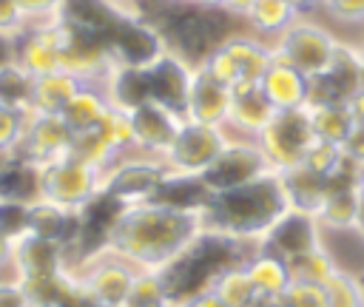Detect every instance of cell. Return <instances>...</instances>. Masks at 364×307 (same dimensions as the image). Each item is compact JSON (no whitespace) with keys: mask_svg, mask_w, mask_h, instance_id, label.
<instances>
[{"mask_svg":"<svg viewBox=\"0 0 364 307\" xmlns=\"http://www.w3.org/2000/svg\"><path fill=\"white\" fill-rule=\"evenodd\" d=\"M11 264H14V239H9V236L0 233V276L14 273Z\"/></svg>","mask_w":364,"mask_h":307,"instance_id":"cell-44","label":"cell"},{"mask_svg":"<svg viewBox=\"0 0 364 307\" xmlns=\"http://www.w3.org/2000/svg\"><path fill=\"white\" fill-rule=\"evenodd\" d=\"M233 91L225 88L219 80H213L202 65L193 68V80L185 99V119L188 122H205V125H228Z\"/></svg>","mask_w":364,"mask_h":307,"instance_id":"cell-17","label":"cell"},{"mask_svg":"<svg viewBox=\"0 0 364 307\" xmlns=\"http://www.w3.org/2000/svg\"><path fill=\"white\" fill-rule=\"evenodd\" d=\"M60 23L51 20H28L17 34H14V60L31 71L34 77L48 74L63 68L60 57Z\"/></svg>","mask_w":364,"mask_h":307,"instance_id":"cell-13","label":"cell"},{"mask_svg":"<svg viewBox=\"0 0 364 307\" xmlns=\"http://www.w3.org/2000/svg\"><path fill=\"white\" fill-rule=\"evenodd\" d=\"M193 63H188L185 57H179L176 51L165 48V54L145 68L148 74V88H151V99L173 108V111H185V99H188V88L193 80Z\"/></svg>","mask_w":364,"mask_h":307,"instance_id":"cell-16","label":"cell"},{"mask_svg":"<svg viewBox=\"0 0 364 307\" xmlns=\"http://www.w3.org/2000/svg\"><path fill=\"white\" fill-rule=\"evenodd\" d=\"M165 37L159 26L139 11H128L108 37V51L114 65L125 68H148L165 54Z\"/></svg>","mask_w":364,"mask_h":307,"instance_id":"cell-11","label":"cell"},{"mask_svg":"<svg viewBox=\"0 0 364 307\" xmlns=\"http://www.w3.org/2000/svg\"><path fill=\"white\" fill-rule=\"evenodd\" d=\"M336 270H338V267H336L333 256L324 250V244H318V247H313V250H307V253L290 259V273H293V279H299V281L327 284Z\"/></svg>","mask_w":364,"mask_h":307,"instance_id":"cell-31","label":"cell"},{"mask_svg":"<svg viewBox=\"0 0 364 307\" xmlns=\"http://www.w3.org/2000/svg\"><path fill=\"white\" fill-rule=\"evenodd\" d=\"M279 304L282 307H330V298H327V287L324 284L293 279L290 287L282 293Z\"/></svg>","mask_w":364,"mask_h":307,"instance_id":"cell-34","label":"cell"},{"mask_svg":"<svg viewBox=\"0 0 364 307\" xmlns=\"http://www.w3.org/2000/svg\"><path fill=\"white\" fill-rule=\"evenodd\" d=\"M364 216V202L353 185V176L333 182L321 208L316 210V222L321 230H347V227H358Z\"/></svg>","mask_w":364,"mask_h":307,"instance_id":"cell-23","label":"cell"},{"mask_svg":"<svg viewBox=\"0 0 364 307\" xmlns=\"http://www.w3.org/2000/svg\"><path fill=\"white\" fill-rule=\"evenodd\" d=\"M245 270L259 293L262 301H279L282 293L290 287L293 281V273H290V262L279 253H273L270 247H256L245 262Z\"/></svg>","mask_w":364,"mask_h":307,"instance_id":"cell-22","label":"cell"},{"mask_svg":"<svg viewBox=\"0 0 364 307\" xmlns=\"http://www.w3.org/2000/svg\"><path fill=\"white\" fill-rule=\"evenodd\" d=\"M0 307H34L26 284L14 273L0 276Z\"/></svg>","mask_w":364,"mask_h":307,"instance_id":"cell-38","label":"cell"},{"mask_svg":"<svg viewBox=\"0 0 364 307\" xmlns=\"http://www.w3.org/2000/svg\"><path fill=\"white\" fill-rule=\"evenodd\" d=\"M276 117V108L267 102L259 85H245L233 91L230 99V114H228V134L239 139H256L267 122Z\"/></svg>","mask_w":364,"mask_h":307,"instance_id":"cell-21","label":"cell"},{"mask_svg":"<svg viewBox=\"0 0 364 307\" xmlns=\"http://www.w3.org/2000/svg\"><path fill=\"white\" fill-rule=\"evenodd\" d=\"M341 154H344V159H347V165L353 171H361L364 168V125H355L350 131V136L341 145Z\"/></svg>","mask_w":364,"mask_h":307,"instance_id":"cell-40","label":"cell"},{"mask_svg":"<svg viewBox=\"0 0 364 307\" xmlns=\"http://www.w3.org/2000/svg\"><path fill=\"white\" fill-rule=\"evenodd\" d=\"M26 23L28 17L17 0H0V31L3 34H17Z\"/></svg>","mask_w":364,"mask_h":307,"instance_id":"cell-39","label":"cell"},{"mask_svg":"<svg viewBox=\"0 0 364 307\" xmlns=\"http://www.w3.org/2000/svg\"><path fill=\"white\" fill-rule=\"evenodd\" d=\"M299 17H301V11L287 0H253L242 17V26L250 34H256L267 43H276Z\"/></svg>","mask_w":364,"mask_h":307,"instance_id":"cell-24","label":"cell"},{"mask_svg":"<svg viewBox=\"0 0 364 307\" xmlns=\"http://www.w3.org/2000/svg\"><path fill=\"white\" fill-rule=\"evenodd\" d=\"M347 111H350V117H353V122L355 125H364V82L347 97Z\"/></svg>","mask_w":364,"mask_h":307,"instance_id":"cell-43","label":"cell"},{"mask_svg":"<svg viewBox=\"0 0 364 307\" xmlns=\"http://www.w3.org/2000/svg\"><path fill=\"white\" fill-rule=\"evenodd\" d=\"M210 290L216 293V298L225 307H256V304H262V298H259V293H256V287H253V281H250V276H247L242 262L222 267L213 276Z\"/></svg>","mask_w":364,"mask_h":307,"instance_id":"cell-28","label":"cell"},{"mask_svg":"<svg viewBox=\"0 0 364 307\" xmlns=\"http://www.w3.org/2000/svg\"><path fill=\"white\" fill-rule=\"evenodd\" d=\"M208 233L205 205H173L148 199L117 208L102 247L114 250L136 270L165 273Z\"/></svg>","mask_w":364,"mask_h":307,"instance_id":"cell-1","label":"cell"},{"mask_svg":"<svg viewBox=\"0 0 364 307\" xmlns=\"http://www.w3.org/2000/svg\"><path fill=\"white\" fill-rule=\"evenodd\" d=\"M262 244L290 262V259H296V256H301V253H307V250H313V247L321 244V227H318V222H316L313 213H304L299 208H290L270 227V233L264 236Z\"/></svg>","mask_w":364,"mask_h":307,"instance_id":"cell-19","label":"cell"},{"mask_svg":"<svg viewBox=\"0 0 364 307\" xmlns=\"http://www.w3.org/2000/svg\"><path fill=\"white\" fill-rule=\"evenodd\" d=\"M250 3H253V0H225V11L242 20V17H245V11L250 9Z\"/></svg>","mask_w":364,"mask_h":307,"instance_id":"cell-46","label":"cell"},{"mask_svg":"<svg viewBox=\"0 0 364 307\" xmlns=\"http://www.w3.org/2000/svg\"><path fill=\"white\" fill-rule=\"evenodd\" d=\"M168 182V168L165 159L148 156L142 151H128L117 156L105 173H102V196H108L114 205H136L156 199L162 185Z\"/></svg>","mask_w":364,"mask_h":307,"instance_id":"cell-5","label":"cell"},{"mask_svg":"<svg viewBox=\"0 0 364 307\" xmlns=\"http://www.w3.org/2000/svg\"><path fill=\"white\" fill-rule=\"evenodd\" d=\"M111 3H117V6H122V9H128V11H142V14H145L142 0H111Z\"/></svg>","mask_w":364,"mask_h":307,"instance_id":"cell-49","label":"cell"},{"mask_svg":"<svg viewBox=\"0 0 364 307\" xmlns=\"http://www.w3.org/2000/svg\"><path fill=\"white\" fill-rule=\"evenodd\" d=\"M353 185H355V190H358V196H361V202H364V168L353 173Z\"/></svg>","mask_w":364,"mask_h":307,"instance_id":"cell-50","label":"cell"},{"mask_svg":"<svg viewBox=\"0 0 364 307\" xmlns=\"http://www.w3.org/2000/svg\"><path fill=\"white\" fill-rule=\"evenodd\" d=\"M136 273L139 270L131 262L108 247L88 253L68 270L82 307H125Z\"/></svg>","mask_w":364,"mask_h":307,"instance_id":"cell-3","label":"cell"},{"mask_svg":"<svg viewBox=\"0 0 364 307\" xmlns=\"http://www.w3.org/2000/svg\"><path fill=\"white\" fill-rule=\"evenodd\" d=\"M111 99L105 94V85L102 82H85L74 97L71 102L63 108V119L65 125L74 131V134H85V131H94L100 128V122L108 117L111 111Z\"/></svg>","mask_w":364,"mask_h":307,"instance_id":"cell-25","label":"cell"},{"mask_svg":"<svg viewBox=\"0 0 364 307\" xmlns=\"http://www.w3.org/2000/svg\"><path fill=\"white\" fill-rule=\"evenodd\" d=\"M28 20H51L60 9V0H17Z\"/></svg>","mask_w":364,"mask_h":307,"instance_id":"cell-42","label":"cell"},{"mask_svg":"<svg viewBox=\"0 0 364 307\" xmlns=\"http://www.w3.org/2000/svg\"><path fill=\"white\" fill-rule=\"evenodd\" d=\"M100 193H102V171L74 154L40 165V199H48L65 210L80 213Z\"/></svg>","mask_w":364,"mask_h":307,"instance_id":"cell-6","label":"cell"},{"mask_svg":"<svg viewBox=\"0 0 364 307\" xmlns=\"http://www.w3.org/2000/svg\"><path fill=\"white\" fill-rule=\"evenodd\" d=\"M324 287H327L330 307H364V284L358 276L336 270Z\"/></svg>","mask_w":364,"mask_h":307,"instance_id":"cell-33","label":"cell"},{"mask_svg":"<svg viewBox=\"0 0 364 307\" xmlns=\"http://www.w3.org/2000/svg\"><path fill=\"white\" fill-rule=\"evenodd\" d=\"M361 284H364V276H361Z\"/></svg>","mask_w":364,"mask_h":307,"instance_id":"cell-54","label":"cell"},{"mask_svg":"<svg viewBox=\"0 0 364 307\" xmlns=\"http://www.w3.org/2000/svg\"><path fill=\"white\" fill-rule=\"evenodd\" d=\"M125 14H128V9H122L111 0H60V9H57L54 17L68 28L88 31V34H97V37L108 40L114 26Z\"/></svg>","mask_w":364,"mask_h":307,"instance_id":"cell-20","label":"cell"},{"mask_svg":"<svg viewBox=\"0 0 364 307\" xmlns=\"http://www.w3.org/2000/svg\"><path fill=\"white\" fill-rule=\"evenodd\" d=\"M28 114L0 102V151H17L23 131H26V122H28Z\"/></svg>","mask_w":364,"mask_h":307,"instance_id":"cell-36","label":"cell"},{"mask_svg":"<svg viewBox=\"0 0 364 307\" xmlns=\"http://www.w3.org/2000/svg\"><path fill=\"white\" fill-rule=\"evenodd\" d=\"M0 233L9 239H20L28 233V205L14 199H0Z\"/></svg>","mask_w":364,"mask_h":307,"instance_id":"cell-37","label":"cell"},{"mask_svg":"<svg viewBox=\"0 0 364 307\" xmlns=\"http://www.w3.org/2000/svg\"><path fill=\"white\" fill-rule=\"evenodd\" d=\"M14 60V34H3L0 31V65Z\"/></svg>","mask_w":364,"mask_h":307,"instance_id":"cell-45","label":"cell"},{"mask_svg":"<svg viewBox=\"0 0 364 307\" xmlns=\"http://www.w3.org/2000/svg\"><path fill=\"white\" fill-rule=\"evenodd\" d=\"M128 114H131V128H134V148L148 156L165 159L176 134L185 125V114H179L156 99H145L142 105L131 108Z\"/></svg>","mask_w":364,"mask_h":307,"instance_id":"cell-12","label":"cell"},{"mask_svg":"<svg viewBox=\"0 0 364 307\" xmlns=\"http://www.w3.org/2000/svg\"><path fill=\"white\" fill-rule=\"evenodd\" d=\"M31 99H34V74L26 71L17 60L0 65V102L28 114Z\"/></svg>","mask_w":364,"mask_h":307,"instance_id":"cell-30","label":"cell"},{"mask_svg":"<svg viewBox=\"0 0 364 307\" xmlns=\"http://www.w3.org/2000/svg\"><path fill=\"white\" fill-rule=\"evenodd\" d=\"M307 117L313 125L316 139L330 142V145H344V139L350 136V131L355 128L350 111L344 102H327V105H307Z\"/></svg>","mask_w":364,"mask_h":307,"instance_id":"cell-29","label":"cell"},{"mask_svg":"<svg viewBox=\"0 0 364 307\" xmlns=\"http://www.w3.org/2000/svg\"><path fill=\"white\" fill-rule=\"evenodd\" d=\"M341 37L327 28L324 23L316 20V14H301L276 43H273V54L287 60L290 65H296L301 74L307 77H318L324 74L338 48H341Z\"/></svg>","mask_w":364,"mask_h":307,"instance_id":"cell-7","label":"cell"},{"mask_svg":"<svg viewBox=\"0 0 364 307\" xmlns=\"http://www.w3.org/2000/svg\"><path fill=\"white\" fill-rule=\"evenodd\" d=\"M168 301H171V296H168L162 273L139 270L134 279V287L128 293L125 307H168Z\"/></svg>","mask_w":364,"mask_h":307,"instance_id":"cell-32","label":"cell"},{"mask_svg":"<svg viewBox=\"0 0 364 307\" xmlns=\"http://www.w3.org/2000/svg\"><path fill=\"white\" fill-rule=\"evenodd\" d=\"M270 60H273V43L250 34L247 28H239L222 45H216L199 65L225 88L236 91L245 85H259Z\"/></svg>","mask_w":364,"mask_h":307,"instance_id":"cell-4","label":"cell"},{"mask_svg":"<svg viewBox=\"0 0 364 307\" xmlns=\"http://www.w3.org/2000/svg\"><path fill=\"white\" fill-rule=\"evenodd\" d=\"M0 199L14 202H37L40 199V165L26 156H11L9 165L0 171Z\"/></svg>","mask_w":364,"mask_h":307,"instance_id":"cell-27","label":"cell"},{"mask_svg":"<svg viewBox=\"0 0 364 307\" xmlns=\"http://www.w3.org/2000/svg\"><path fill=\"white\" fill-rule=\"evenodd\" d=\"M65 247L60 242L43 239L37 233H23L14 242V276L20 281H37V279H54L65 273Z\"/></svg>","mask_w":364,"mask_h":307,"instance_id":"cell-15","label":"cell"},{"mask_svg":"<svg viewBox=\"0 0 364 307\" xmlns=\"http://www.w3.org/2000/svg\"><path fill=\"white\" fill-rule=\"evenodd\" d=\"M259 88L276 111H301L307 108V99H310V77L276 54L264 68Z\"/></svg>","mask_w":364,"mask_h":307,"instance_id":"cell-18","label":"cell"},{"mask_svg":"<svg viewBox=\"0 0 364 307\" xmlns=\"http://www.w3.org/2000/svg\"><path fill=\"white\" fill-rule=\"evenodd\" d=\"M287 3H293L301 14H316V9H318V0H287Z\"/></svg>","mask_w":364,"mask_h":307,"instance_id":"cell-47","label":"cell"},{"mask_svg":"<svg viewBox=\"0 0 364 307\" xmlns=\"http://www.w3.org/2000/svg\"><path fill=\"white\" fill-rule=\"evenodd\" d=\"M270 173H279V171L270 165V159L264 156V151L256 139L230 136L228 145L222 148V154L213 159V165L202 173V182H205L208 193H222V190L245 188Z\"/></svg>","mask_w":364,"mask_h":307,"instance_id":"cell-9","label":"cell"},{"mask_svg":"<svg viewBox=\"0 0 364 307\" xmlns=\"http://www.w3.org/2000/svg\"><path fill=\"white\" fill-rule=\"evenodd\" d=\"M230 134L222 125H205V122H188L176 134L171 151L165 154L168 176L173 179H202V173L213 165V159L228 145Z\"/></svg>","mask_w":364,"mask_h":307,"instance_id":"cell-8","label":"cell"},{"mask_svg":"<svg viewBox=\"0 0 364 307\" xmlns=\"http://www.w3.org/2000/svg\"><path fill=\"white\" fill-rule=\"evenodd\" d=\"M196 9H225V0H191Z\"/></svg>","mask_w":364,"mask_h":307,"instance_id":"cell-48","label":"cell"},{"mask_svg":"<svg viewBox=\"0 0 364 307\" xmlns=\"http://www.w3.org/2000/svg\"><path fill=\"white\" fill-rule=\"evenodd\" d=\"M162 6H185V3H191V0H159Z\"/></svg>","mask_w":364,"mask_h":307,"instance_id":"cell-52","label":"cell"},{"mask_svg":"<svg viewBox=\"0 0 364 307\" xmlns=\"http://www.w3.org/2000/svg\"><path fill=\"white\" fill-rule=\"evenodd\" d=\"M290 196L282 173L262 176L245 188L210 193L205 202L208 233L225 236L239 244L259 247L270 227L290 210Z\"/></svg>","mask_w":364,"mask_h":307,"instance_id":"cell-2","label":"cell"},{"mask_svg":"<svg viewBox=\"0 0 364 307\" xmlns=\"http://www.w3.org/2000/svg\"><path fill=\"white\" fill-rule=\"evenodd\" d=\"M71 142H74V131L65 125V119L60 114L31 111L28 122H26V131H23V139H20L14 154L26 156L37 165H46L51 159L65 156L71 151Z\"/></svg>","mask_w":364,"mask_h":307,"instance_id":"cell-14","label":"cell"},{"mask_svg":"<svg viewBox=\"0 0 364 307\" xmlns=\"http://www.w3.org/2000/svg\"><path fill=\"white\" fill-rule=\"evenodd\" d=\"M256 142L262 145L264 156L270 159V165L279 173H287V171L301 168L307 151L316 142V134H313L307 108H301V111H276V117L256 136Z\"/></svg>","mask_w":364,"mask_h":307,"instance_id":"cell-10","label":"cell"},{"mask_svg":"<svg viewBox=\"0 0 364 307\" xmlns=\"http://www.w3.org/2000/svg\"><path fill=\"white\" fill-rule=\"evenodd\" d=\"M168 307H225V304L216 298V293L210 287H205V290H196V293H185V296L171 298Z\"/></svg>","mask_w":364,"mask_h":307,"instance_id":"cell-41","label":"cell"},{"mask_svg":"<svg viewBox=\"0 0 364 307\" xmlns=\"http://www.w3.org/2000/svg\"><path fill=\"white\" fill-rule=\"evenodd\" d=\"M11 156H14V151H0V171L9 165V159H11Z\"/></svg>","mask_w":364,"mask_h":307,"instance_id":"cell-51","label":"cell"},{"mask_svg":"<svg viewBox=\"0 0 364 307\" xmlns=\"http://www.w3.org/2000/svg\"><path fill=\"white\" fill-rule=\"evenodd\" d=\"M330 23L361 28L364 26V0H318V9Z\"/></svg>","mask_w":364,"mask_h":307,"instance_id":"cell-35","label":"cell"},{"mask_svg":"<svg viewBox=\"0 0 364 307\" xmlns=\"http://www.w3.org/2000/svg\"><path fill=\"white\" fill-rule=\"evenodd\" d=\"M85 85L82 77L57 68L48 74L34 77V99H31V111L40 114H63V108L71 102V97Z\"/></svg>","mask_w":364,"mask_h":307,"instance_id":"cell-26","label":"cell"},{"mask_svg":"<svg viewBox=\"0 0 364 307\" xmlns=\"http://www.w3.org/2000/svg\"><path fill=\"white\" fill-rule=\"evenodd\" d=\"M256 307H282L279 301H262V304H256Z\"/></svg>","mask_w":364,"mask_h":307,"instance_id":"cell-53","label":"cell"}]
</instances>
